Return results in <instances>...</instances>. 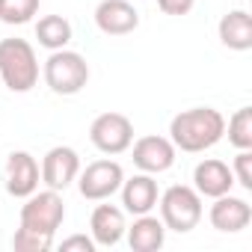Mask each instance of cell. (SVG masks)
<instances>
[{
	"mask_svg": "<svg viewBox=\"0 0 252 252\" xmlns=\"http://www.w3.org/2000/svg\"><path fill=\"white\" fill-rule=\"evenodd\" d=\"M249 220H252V211H249V205H246L243 199H237V196L222 193V196H217V202L211 205V222H214L217 231H240V228L249 225Z\"/></svg>",
	"mask_w": 252,
	"mask_h": 252,
	"instance_id": "obj_11",
	"label": "cell"
},
{
	"mask_svg": "<svg viewBox=\"0 0 252 252\" xmlns=\"http://www.w3.org/2000/svg\"><path fill=\"white\" fill-rule=\"evenodd\" d=\"M63 217H65V205H63V199L57 196V190H48V193L33 196V199L21 208V225H24V228H33V231H39V234H51V237H54V231L60 228Z\"/></svg>",
	"mask_w": 252,
	"mask_h": 252,
	"instance_id": "obj_6",
	"label": "cell"
},
{
	"mask_svg": "<svg viewBox=\"0 0 252 252\" xmlns=\"http://www.w3.org/2000/svg\"><path fill=\"white\" fill-rule=\"evenodd\" d=\"M234 172H237V181L246 190H252V155H249V149H240V155L234 158Z\"/></svg>",
	"mask_w": 252,
	"mask_h": 252,
	"instance_id": "obj_22",
	"label": "cell"
},
{
	"mask_svg": "<svg viewBox=\"0 0 252 252\" xmlns=\"http://www.w3.org/2000/svg\"><path fill=\"white\" fill-rule=\"evenodd\" d=\"M220 42L231 51H249L252 48V18L243 9H234L222 15L220 21Z\"/></svg>",
	"mask_w": 252,
	"mask_h": 252,
	"instance_id": "obj_15",
	"label": "cell"
},
{
	"mask_svg": "<svg viewBox=\"0 0 252 252\" xmlns=\"http://www.w3.org/2000/svg\"><path fill=\"white\" fill-rule=\"evenodd\" d=\"M12 246H15V252H48L51 249V234H39V231L21 225L12 237Z\"/></svg>",
	"mask_w": 252,
	"mask_h": 252,
	"instance_id": "obj_21",
	"label": "cell"
},
{
	"mask_svg": "<svg viewBox=\"0 0 252 252\" xmlns=\"http://www.w3.org/2000/svg\"><path fill=\"white\" fill-rule=\"evenodd\" d=\"M45 80H48V86L54 89V92H60V95H74V92H80L83 86H86V80H89V65H86V60L80 57V54H74V51H54L51 57H48V63H45Z\"/></svg>",
	"mask_w": 252,
	"mask_h": 252,
	"instance_id": "obj_3",
	"label": "cell"
},
{
	"mask_svg": "<svg viewBox=\"0 0 252 252\" xmlns=\"http://www.w3.org/2000/svg\"><path fill=\"white\" fill-rule=\"evenodd\" d=\"M228 143L234 149H252V107H240L228 119Z\"/></svg>",
	"mask_w": 252,
	"mask_h": 252,
	"instance_id": "obj_19",
	"label": "cell"
},
{
	"mask_svg": "<svg viewBox=\"0 0 252 252\" xmlns=\"http://www.w3.org/2000/svg\"><path fill=\"white\" fill-rule=\"evenodd\" d=\"M175 160V146L166 137H140L134 146V163L146 172H166Z\"/></svg>",
	"mask_w": 252,
	"mask_h": 252,
	"instance_id": "obj_10",
	"label": "cell"
},
{
	"mask_svg": "<svg viewBox=\"0 0 252 252\" xmlns=\"http://www.w3.org/2000/svg\"><path fill=\"white\" fill-rule=\"evenodd\" d=\"M193 181H196V193L217 199V196H222V193L231 190L234 175H231V169L222 160H202L196 166V172H193Z\"/></svg>",
	"mask_w": 252,
	"mask_h": 252,
	"instance_id": "obj_13",
	"label": "cell"
},
{
	"mask_svg": "<svg viewBox=\"0 0 252 252\" xmlns=\"http://www.w3.org/2000/svg\"><path fill=\"white\" fill-rule=\"evenodd\" d=\"M89 137L95 143V149H101L104 155H119L131 146L134 140V125L125 113H101L92 128H89Z\"/></svg>",
	"mask_w": 252,
	"mask_h": 252,
	"instance_id": "obj_5",
	"label": "cell"
},
{
	"mask_svg": "<svg viewBox=\"0 0 252 252\" xmlns=\"http://www.w3.org/2000/svg\"><path fill=\"white\" fill-rule=\"evenodd\" d=\"M160 211H163V222L172 228V231H190L196 228V222L202 220V202H199V193L184 187V184H175L163 193V202H160Z\"/></svg>",
	"mask_w": 252,
	"mask_h": 252,
	"instance_id": "obj_4",
	"label": "cell"
},
{
	"mask_svg": "<svg viewBox=\"0 0 252 252\" xmlns=\"http://www.w3.org/2000/svg\"><path fill=\"white\" fill-rule=\"evenodd\" d=\"M128 243L134 252H158L163 246V222L140 214V220L134 222V228L128 234Z\"/></svg>",
	"mask_w": 252,
	"mask_h": 252,
	"instance_id": "obj_17",
	"label": "cell"
},
{
	"mask_svg": "<svg viewBox=\"0 0 252 252\" xmlns=\"http://www.w3.org/2000/svg\"><path fill=\"white\" fill-rule=\"evenodd\" d=\"M0 77L12 92H27L39 80L36 51L24 39H3L0 42Z\"/></svg>",
	"mask_w": 252,
	"mask_h": 252,
	"instance_id": "obj_2",
	"label": "cell"
},
{
	"mask_svg": "<svg viewBox=\"0 0 252 252\" xmlns=\"http://www.w3.org/2000/svg\"><path fill=\"white\" fill-rule=\"evenodd\" d=\"M122 202L131 214H149L158 205V181L149 175H134L131 181H125Z\"/></svg>",
	"mask_w": 252,
	"mask_h": 252,
	"instance_id": "obj_14",
	"label": "cell"
},
{
	"mask_svg": "<svg viewBox=\"0 0 252 252\" xmlns=\"http://www.w3.org/2000/svg\"><path fill=\"white\" fill-rule=\"evenodd\" d=\"M95 24L107 36H125L140 27V15L128 0H101L95 9Z\"/></svg>",
	"mask_w": 252,
	"mask_h": 252,
	"instance_id": "obj_8",
	"label": "cell"
},
{
	"mask_svg": "<svg viewBox=\"0 0 252 252\" xmlns=\"http://www.w3.org/2000/svg\"><path fill=\"white\" fill-rule=\"evenodd\" d=\"M0 3H3V0H0Z\"/></svg>",
	"mask_w": 252,
	"mask_h": 252,
	"instance_id": "obj_25",
	"label": "cell"
},
{
	"mask_svg": "<svg viewBox=\"0 0 252 252\" xmlns=\"http://www.w3.org/2000/svg\"><path fill=\"white\" fill-rule=\"evenodd\" d=\"M196 0H158V6L166 12V15H187L193 9Z\"/></svg>",
	"mask_w": 252,
	"mask_h": 252,
	"instance_id": "obj_23",
	"label": "cell"
},
{
	"mask_svg": "<svg viewBox=\"0 0 252 252\" xmlns=\"http://www.w3.org/2000/svg\"><path fill=\"white\" fill-rule=\"evenodd\" d=\"M222 131H225V119L214 107L184 110L169 125L172 146H178L181 152H205V149H211L222 137Z\"/></svg>",
	"mask_w": 252,
	"mask_h": 252,
	"instance_id": "obj_1",
	"label": "cell"
},
{
	"mask_svg": "<svg viewBox=\"0 0 252 252\" xmlns=\"http://www.w3.org/2000/svg\"><path fill=\"white\" fill-rule=\"evenodd\" d=\"M39 184V166L27 152H12L6 160V190L12 196H30Z\"/></svg>",
	"mask_w": 252,
	"mask_h": 252,
	"instance_id": "obj_12",
	"label": "cell"
},
{
	"mask_svg": "<svg viewBox=\"0 0 252 252\" xmlns=\"http://www.w3.org/2000/svg\"><path fill=\"white\" fill-rule=\"evenodd\" d=\"M92 249H95V243L83 234H74V237L63 240V252H92Z\"/></svg>",
	"mask_w": 252,
	"mask_h": 252,
	"instance_id": "obj_24",
	"label": "cell"
},
{
	"mask_svg": "<svg viewBox=\"0 0 252 252\" xmlns=\"http://www.w3.org/2000/svg\"><path fill=\"white\" fill-rule=\"evenodd\" d=\"M39 9V0H3L0 3V21L6 24H27Z\"/></svg>",
	"mask_w": 252,
	"mask_h": 252,
	"instance_id": "obj_20",
	"label": "cell"
},
{
	"mask_svg": "<svg viewBox=\"0 0 252 252\" xmlns=\"http://www.w3.org/2000/svg\"><path fill=\"white\" fill-rule=\"evenodd\" d=\"M122 231H125V217H122L119 208H113V205H98V208L92 211V234H95V240H98L101 246L119 243Z\"/></svg>",
	"mask_w": 252,
	"mask_h": 252,
	"instance_id": "obj_16",
	"label": "cell"
},
{
	"mask_svg": "<svg viewBox=\"0 0 252 252\" xmlns=\"http://www.w3.org/2000/svg\"><path fill=\"white\" fill-rule=\"evenodd\" d=\"M36 39H39L45 48L60 51V48H65L68 39H71V24H68L63 15H45V18L36 24Z\"/></svg>",
	"mask_w": 252,
	"mask_h": 252,
	"instance_id": "obj_18",
	"label": "cell"
},
{
	"mask_svg": "<svg viewBox=\"0 0 252 252\" xmlns=\"http://www.w3.org/2000/svg\"><path fill=\"white\" fill-rule=\"evenodd\" d=\"M77 169H80L77 152L68 149V146H57V149H51V152L45 155V160H42V178H45V184H48L51 190H63V187H68V184L74 181Z\"/></svg>",
	"mask_w": 252,
	"mask_h": 252,
	"instance_id": "obj_9",
	"label": "cell"
},
{
	"mask_svg": "<svg viewBox=\"0 0 252 252\" xmlns=\"http://www.w3.org/2000/svg\"><path fill=\"white\" fill-rule=\"evenodd\" d=\"M122 181H125V175L116 160H95L80 175V193L86 199H107L122 187Z\"/></svg>",
	"mask_w": 252,
	"mask_h": 252,
	"instance_id": "obj_7",
	"label": "cell"
}]
</instances>
